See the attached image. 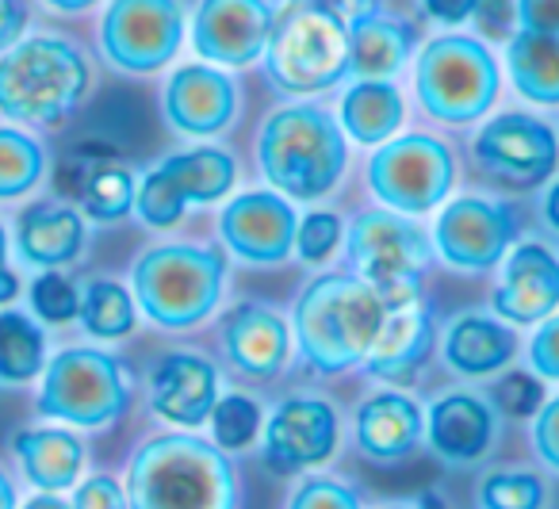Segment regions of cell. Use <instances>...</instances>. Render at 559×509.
I'll return each instance as SVG.
<instances>
[{"label":"cell","instance_id":"obj_1","mask_svg":"<svg viewBox=\"0 0 559 509\" xmlns=\"http://www.w3.org/2000/svg\"><path fill=\"white\" fill-rule=\"evenodd\" d=\"M131 509H238L241 490L226 448L192 433L154 437L127 471Z\"/></svg>","mask_w":559,"mask_h":509},{"label":"cell","instance_id":"obj_2","mask_svg":"<svg viewBox=\"0 0 559 509\" xmlns=\"http://www.w3.org/2000/svg\"><path fill=\"white\" fill-rule=\"evenodd\" d=\"M388 307L365 276H322L296 307V333L314 371H349L360 364L380 333Z\"/></svg>","mask_w":559,"mask_h":509},{"label":"cell","instance_id":"obj_3","mask_svg":"<svg viewBox=\"0 0 559 509\" xmlns=\"http://www.w3.org/2000/svg\"><path fill=\"white\" fill-rule=\"evenodd\" d=\"M261 169L292 200H322L345 173L342 127L311 104L280 108L261 131Z\"/></svg>","mask_w":559,"mask_h":509},{"label":"cell","instance_id":"obj_4","mask_svg":"<svg viewBox=\"0 0 559 509\" xmlns=\"http://www.w3.org/2000/svg\"><path fill=\"white\" fill-rule=\"evenodd\" d=\"M226 264L211 246H157L134 264V299L165 330H188L215 310Z\"/></svg>","mask_w":559,"mask_h":509},{"label":"cell","instance_id":"obj_5","mask_svg":"<svg viewBox=\"0 0 559 509\" xmlns=\"http://www.w3.org/2000/svg\"><path fill=\"white\" fill-rule=\"evenodd\" d=\"M88 85L81 55L62 39H27L0 58V111L27 123H58Z\"/></svg>","mask_w":559,"mask_h":509},{"label":"cell","instance_id":"obj_6","mask_svg":"<svg viewBox=\"0 0 559 509\" xmlns=\"http://www.w3.org/2000/svg\"><path fill=\"white\" fill-rule=\"evenodd\" d=\"M349 257L388 310L418 307L421 272L433 257L421 226L406 223L399 211H365L349 226Z\"/></svg>","mask_w":559,"mask_h":509},{"label":"cell","instance_id":"obj_7","mask_svg":"<svg viewBox=\"0 0 559 509\" xmlns=\"http://www.w3.org/2000/svg\"><path fill=\"white\" fill-rule=\"evenodd\" d=\"M269 78L284 93H322L349 73V27L326 12L292 4L272 24Z\"/></svg>","mask_w":559,"mask_h":509},{"label":"cell","instance_id":"obj_8","mask_svg":"<svg viewBox=\"0 0 559 509\" xmlns=\"http://www.w3.org/2000/svg\"><path fill=\"white\" fill-rule=\"evenodd\" d=\"M131 402L123 368L116 356L100 348H62L47 364L39 391V410L58 422L81 425V429H104L119 422Z\"/></svg>","mask_w":559,"mask_h":509},{"label":"cell","instance_id":"obj_9","mask_svg":"<svg viewBox=\"0 0 559 509\" xmlns=\"http://www.w3.org/2000/svg\"><path fill=\"white\" fill-rule=\"evenodd\" d=\"M418 96L444 123H467L487 116L498 96V66L475 39H437L418 62Z\"/></svg>","mask_w":559,"mask_h":509},{"label":"cell","instance_id":"obj_10","mask_svg":"<svg viewBox=\"0 0 559 509\" xmlns=\"http://www.w3.org/2000/svg\"><path fill=\"white\" fill-rule=\"evenodd\" d=\"M368 185L399 215L433 211L452 188V154L429 134H403L368 162Z\"/></svg>","mask_w":559,"mask_h":509},{"label":"cell","instance_id":"obj_11","mask_svg":"<svg viewBox=\"0 0 559 509\" xmlns=\"http://www.w3.org/2000/svg\"><path fill=\"white\" fill-rule=\"evenodd\" d=\"M180 35L177 0H116L104 16V55L127 73H150L177 55Z\"/></svg>","mask_w":559,"mask_h":509},{"label":"cell","instance_id":"obj_12","mask_svg":"<svg viewBox=\"0 0 559 509\" xmlns=\"http://www.w3.org/2000/svg\"><path fill=\"white\" fill-rule=\"evenodd\" d=\"M437 253L460 272H487L502 261L506 246L513 238V218L502 203L490 200H464L449 203L437 218Z\"/></svg>","mask_w":559,"mask_h":509},{"label":"cell","instance_id":"obj_13","mask_svg":"<svg viewBox=\"0 0 559 509\" xmlns=\"http://www.w3.org/2000/svg\"><path fill=\"white\" fill-rule=\"evenodd\" d=\"M337 448V414L322 399H288L264 425V460L276 475L326 463Z\"/></svg>","mask_w":559,"mask_h":509},{"label":"cell","instance_id":"obj_14","mask_svg":"<svg viewBox=\"0 0 559 509\" xmlns=\"http://www.w3.org/2000/svg\"><path fill=\"white\" fill-rule=\"evenodd\" d=\"M475 157L487 173L510 180V185H540L551 177L559 162L556 134L533 116H498L495 123L483 127L475 139Z\"/></svg>","mask_w":559,"mask_h":509},{"label":"cell","instance_id":"obj_15","mask_svg":"<svg viewBox=\"0 0 559 509\" xmlns=\"http://www.w3.org/2000/svg\"><path fill=\"white\" fill-rule=\"evenodd\" d=\"M272 9L264 0H203L195 12L192 43L218 66H249L272 39Z\"/></svg>","mask_w":559,"mask_h":509},{"label":"cell","instance_id":"obj_16","mask_svg":"<svg viewBox=\"0 0 559 509\" xmlns=\"http://www.w3.org/2000/svg\"><path fill=\"white\" fill-rule=\"evenodd\" d=\"M223 241L249 264H280L296 246V211L276 192H246L218 218Z\"/></svg>","mask_w":559,"mask_h":509},{"label":"cell","instance_id":"obj_17","mask_svg":"<svg viewBox=\"0 0 559 509\" xmlns=\"http://www.w3.org/2000/svg\"><path fill=\"white\" fill-rule=\"evenodd\" d=\"M218 402V371L195 353H169L154 371L150 406L173 425L195 429L211 417Z\"/></svg>","mask_w":559,"mask_h":509},{"label":"cell","instance_id":"obj_18","mask_svg":"<svg viewBox=\"0 0 559 509\" xmlns=\"http://www.w3.org/2000/svg\"><path fill=\"white\" fill-rule=\"evenodd\" d=\"M559 307V261L544 246L528 241L510 253L502 284L495 292V310L518 325L544 322Z\"/></svg>","mask_w":559,"mask_h":509},{"label":"cell","instance_id":"obj_19","mask_svg":"<svg viewBox=\"0 0 559 509\" xmlns=\"http://www.w3.org/2000/svg\"><path fill=\"white\" fill-rule=\"evenodd\" d=\"M238 93L234 81L207 66H185L165 88V116L185 134H215L234 119Z\"/></svg>","mask_w":559,"mask_h":509},{"label":"cell","instance_id":"obj_20","mask_svg":"<svg viewBox=\"0 0 559 509\" xmlns=\"http://www.w3.org/2000/svg\"><path fill=\"white\" fill-rule=\"evenodd\" d=\"M429 448L437 452V460L452 463V467H472L490 452L495 440V414L483 399L475 394H444L441 402H433L426 417Z\"/></svg>","mask_w":559,"mask_h":509},{"label":"cell","instance_id":"obj_21","mask_svg":"<svg viewBox=\"0 0 559 509\" xmlns=\"http://www.w3.org/2000/svg\"><path fill=\"white\" fill-rule=\"evenodd\" d=\"M223 348L249 379H272L288 364V325L269 307H238L223 325Z\"/></svg>","mask_w":559,"mask_h":509},{"label":"cell","instance_id":"obj_22","mask_svg":"<svg viewBox=\"0 0 559 509\" xmlns=\"http://www.w3.org/2000/svg\"><path fill=\"white\" fill-rule=\"evenodd\" d=\"M70 177V188L96 223H116L134 208V177L131 169L116 162L111 150L81 146L70 162L62 165V180Z\"/></svg>","mask_w":559,"mask_h":509},{"label":"cell","instance_id":"obj_23","mask_svg":"<svg viewBox=\"0 0 559 509\" xmlns=\"http://www.w3.org/2000/svg\"><path fill=\"white\" fill-rule=\"evenodd\" d=\"M421 410L414 406L406 394L399 391H383V394H372L368 402H360L357 410V448L376 463H395L418 445L421 437Z\"/></svg>","mask_w":559,"mask_h":509},{"label":"cell","instance_id":"obj_24","mask_svg":"<svg viewBox=\"0 0 559 509\" xmlns=\"http://www.w3.org/2000/svg\"><path fill=\"white\" fill-rule=\"evenodd\" d=\"M429 345H433V325H429L426 310L421 307L388 310L365 364L372 376L388 379V383H406L418 371V364L426 360Z\"/></svg>","mask_w":559,"mask_h":509},{"label":"cell","instance_id":"obj_25","mask_svg":"<svg viewBox=\"0 0 559 509\" xmlns=\"http://www.w3.org/2000/svg\"><path fill=\"white\" fill-rule=\"evenodd\" d=\"M20 257L39 269H62V264L78 261L81 246H85V223L73 208H27L20 215Z\"/></svg>","mask_w":559,"mask_h":509},{"label":"cell","instance_id":"obj_26","mask_svg":"<svg viewBox=\"0 0 559 509\" xmlns=\"http://www.w3.org/2000/svg\"><path fill=\"white\" fill-rule=\"evenodd\" d=\"M16 455L27 483L39 490H70L85 463V445L70 429H24L16 433Z\"/></svg>","mask_w":559,"mask_h":509},{"label":"cell","instance_id":"obj_27","mask_svg":"<svg viewBox=\"0 0 559 509\" xmlns=\"http://www.w3.org/2000/svg\"><path fill=\"white\" fill-rule=\"evenodd\" d=\"M513 348H518V338L502 322L483 315L456 318L444 333V360L460 376H490L502 364H510Z\"/></svg>","mask_w":559,"mask_h":509},{"label":"cell","instance_id":"obj_28","mask_svg":"<svg viewBox=\"0 0 559 509\" xmlns=\"http://www.w3.org/2000/svg\"><path fill=\"white\" fill-rule=\"evenodd\" d=\"M180 203H215L234 188V157L226 150H188V154H173L165 165H157Z\"/></svg>","mask_w":559,"mask_h":509},{"label":"cell","instance_id":"obj_29","mask_svg":"<svg viewBox=\"0 0 559 509\" xmlns=\"http://www.w3.org/2000/svg\"><path fill=\"white\" fill-rule=\"evenodd\" d=\"M342 123L365 146H380L403 123V96L388 81H360L345 93Z\"/></svg>","mask_w":559,"mask_h":509},{"label":"cell","instance_id":"obj_30","mask_svg":"<svg viewBox=\"0 0 559 509\" xmlns=\"http://www.w3.org/2000/svg\"><path fill=\"white\" fill-rule=\"evenodd\" d=\"M411 32L391 20H360L349 27V73L365 81H383L395 70H403L406 55H411Z\"/></svg>","mask_w":559,"mask_h":509},{"label":"cell","instance_id":"obj_31","mask_svg":"<svg viewBox=\"0 0 559 509\" xmlns=\"http://www.w3.org/2000/svg\"><path fill=\"white\" fill-rule=\"evenodd\" d=\"M510 73L521 96L536 104H559V35L521 32L510 43Z\"/></svg>","mask_w":559,"mask_h":509},{"label":"cell","instance_id":"obj_32","mask_svg":"<svg viewBox=\"0 0 559 509\" xmlns=\"http://www.w3.org/2000/svg\"><path fill=\"white\" fill-rule=\"evenodd\" d=\"M47 368V338L32 318L0 310V383H27Z\"/></svg>","mask_w":559,"mask_h":509},{"label":"cell","instance_id":"obj_33","mask_svg":"<svg viewBox=\"0 0 559 509\" xmlns=\"http://www.w3.org/2000/svg\"><path fill=\"white\" fill-rule=\"evenodd\" d=\"M78 318L93 338H123L134 330V299L127 295V287L111 284V280H93L81 295Z\"/></svg>","mask_w":559,"mask_h":509},{"label":"cell","instance_id":"obj_34","mask_svg":"<svg viewBox=\"0 0 559 509\" xmlns=\"http://www.w3.org/2000/svg\"><path fill=\"white\" fill-rule=\"evenodd\" d=\"M43 177V150L24 131L0 127V200L32 192Z\"/></svg>","mask_w":559,"mask_h":509},{"label":"cell","instance_id":"obj_35","mask_svg":"<svg viewBox=\"0 0 559 509\" xmlns=\"http://www.w3.org/2000/svg\"><path fill=\"white\" fill-rule=\"evenodd\" d=\"M211 433H215V445L226 452H238V448L253 445V437L261 433V406L246 394H226L211 410Z\"/></svg>","mask_w":559,"mask_h":509},{"label":"cell","instance_id":"obj_36","mask_svg":"<svg viewBox=\"0 0 559 509\" xmlns=\"http://www.w3.org/2000/svg\"><path fill=\"white\" fill-rule=\"evenodd\" d=\"M479 509H544V483L533 471H490L479 483Z\"/></svg>","mask_w":559,"mask_h":509},{"label":"cell","instance_id":"obj_37","mask_svg":"<svg viewBox=\"0 0 559 509\" xmlns=\"http://www.w3.org/2000/svg\"><path fill=\"white\" fill-rule=\"evenodd\" d=\"M32 307L35 315L43 318V322H70V318H78L81 310V295L78 287H73V280H66L62 272H43L39 280L32 284Z\"/></svg>","mask_w":559,"mask_h":509},{"label":"cell","instance_id":"obj_38","mask_svg":"<svg viewBox=\"0 0 559 509\" xmlns=\"http://www.w3.org/2000/svg\"><path fill=\"white\" fill-rule=\"evenodd\" d=\"M134 211H139L146 226L165 230V226L180 223V215H185V203H180V196L173 192V185L165 180V173L154 169L146 180H142L139 196H134Z\"/></svg>","mask_w":559,"mask_h":509},{"label":"cell","instance_id":"obj_39","mask_svg":"<svg viewBox=\"0 0 559 509\" xmlns=\"http://www.w3.org/2000/svg\"><path fill=\"white\" fill-rule=\"evenodd\" d=\"M288 509H360V498L349 483L330 475H311L296 486Z\"/></svg>","mask_w":559,"mask_h":509},{"label":"cell","instance_id":"obj_40","mask_svg":"<svg viewBox=\"0 0 559 509\" xmlns=\"http://www.w3.org/2000/svg\"><path fill=\"white\" fill-rule=\"evenodd\" d=\"M342 241V218L330 215V211H319V215H307L304 226L296 230V249L307 264H322Z\"/></svg>","mask_w":559,"mask_h":509},{"label":"cell","instance_id":"obj_41","mask_svg":"<svg viewBox=\"0 0 559 509\" xmlns=\"http://www.w3.org/2000/svg\"><path fill=\"white\" fill-rule=\"evenodd\" d=\"M544 391H540V379L525 376V371H510L495 383V402L502 406V414L510 417H525L540 406Z\"/></svg>","mask_w":559,"mask_h":509},{"label":"cell","instance_id":"obj_42","mask_svg":"<svg viewBox=\"0 0 559 509\" xmlns=\"http://www.w3.org/2000/svg\"><path fill=\"white\" fill-rule=\"evenodd\" d=\"M73 509H127L123 486L111 475H88L85 483L73 490Z\"/></svg>","mask_w":559,"mask_h":509},{"label":"cell","instance_id":"obj_43","mask_svg":"<svg viewBox=\"0 0 559 509\" xmlns=\"http://www.w3.org/2000/svg\"><path fill=\"white\" fill-rule=\"evenodd\" d=\"M533 448L544 460V467H551L559 475V394L551 402H544L540 414L533 422Z\"/></svg>","mask_w":559,"mask_h":509},{"label":"cell","instance_id":"obj_44","mask_svg":"<svg viewBox=\"0 0 559 509\" xmlns=\"http://www.w3.org/2000/svg\"><path fill=\"white\" fill-rule=\"evenodd\" d=\"M528 360H533L536 376L559 379V315L548 318L540 330L533 333V345H528Z\"/></svg>","mask_w":559,"mask_h":509},{"label":"cell","instance_id":"obj_45","mask_svg":"<svg viewBox=\"0 0 559 509\" xmlns=\"http://www.w3.org/2000/svg\"><path fill=\"white\" fill-rule=\"evenodd\" d=\"M292 4L326 12V16H334L337 24H345V27H357L360 20L372 16V0H292Z\"/></svg>","mask_w":559,"mask_h":509},{"label":"cell","instance_id":"obj_46","mask_svg":"<svg viewBox=\"0 0 559 509\" xmlns=\"http://www.w3.org/2000/svg\"><path fill=\"white\" fill-rule=\"evenodd\" d=\"M518 12L525 32L559 35V0H518Z\"/></svg>","mask_w":559,"mask_h":509},{"label":"cell","instance_id":"obj_47","mask_svg":"<svg viewBox=\"0 0 559 509\" xmlns=\"http://www.w3.org/2000/svg\"><path fill=\"white\" fill-rule=\"evenodd\" d=\"M421 4H426L429 16L441 20V24H460V20L479 12L483 0H421Z\"/></svg>","mask_w":559,"mask_h":509},{"label":"cell","instance_id":"obj_48","mask_svg":"<svg viewBox=\"0 0 559 509\" xmlns=\"http://www.w3.org/2000/svg\"><path fill=\"white\" fill-rule=\"evenodd\" d=\"M20 32H24V9H20V0H0V50L16 47Z\"/></svg>","mask_w":559,"mask_h":509},{"label":"cell","instance_id":"obj_49","mask_svg":"<svg viewBox=\"0 0 559 509\" xmlns=\"http://www.w3.org/2000/svg\"><path fill=\"white\" fill-rule=\"evenodd\" d=\"M24 509H73V506H70V501H62V498H58V494L43 490L39 498H32V501H27Z\"/></svg>","mask_w":559,"mask_h":509},{"label":"cell","instance_id":"obj_50","mask_svg":"<svg viewBox=\"0 0 559 509\" xmlns=\"http://www.w3.org/2000/svg\"><path fill=\"white\" fill-rule=\"evenodd\" d=\"M16 292H20L16 276H12L9 269H0V307H4V303H12V299H16Z\"/></svg>","mask_w":559,"mask_h":509},{"label":"cell","instance_id":"obj_51","mask_svg":"<svg viewBox=\"0 0 559 509\" xmlns=\"http://www.w3.org/2000/svg\"><path fill=\"white\" fill-rule=\"evenodd\" d=\"M0 509H16V486L4 471H0Z\"/></svg>","mask_w":559,"mask_h":509},{"label":"cell","instance_id":"obj_52","mask_svg":"<svg viewBox=\"0 0 559 509\" xmlns=\"http://www.w3.org/2000/svg\"><path fill=\"white\" fill-rule=\"evenodd\" d=\"M544 215H548V223L559 230V185L548 192V200H544Z\"/></svg>","mask_w":559,"mask_h":509},{"label":"cell","instance_id":"obj_53","mask_svg":"<svg viewBox=\"0 0 559 509\" xmlns=\"http://www.w3.org/2000/svg\"><path fill=\"white\" fill-rule=\"evenodd\" d=\"M47 4H55V9H62V12H81V9H88V4H96V0H47Z\"/></svg>","mask_w":559,"mask_h":509},{"label":"cell","instance_id":"obj_54","mask_svg":"<svg viewBox=\"0 0 559 509\" xmlns=\"http://www.w3.org/2000/svg\"><path fill=\"white\" fill-rule=\"evenodd\" d=\"M383 509H441V506H437V501L426 494V498H421V506H383Z\"/></svg>","mask_w":559,"mask_h":509},{"label":"cell","instance_id":"obj_55","mask_svg":"<svg viewBox=\"0 0 559 509\" xmlns=\"http://www.w3.org/2000/svg\"><path fill=\"white\" fill-rule=\"evenodd\" d=\"M9 261V238H4V226H0V269Z\"/></svg>","mask_w":559,"mask_h":509}]
</instances>
